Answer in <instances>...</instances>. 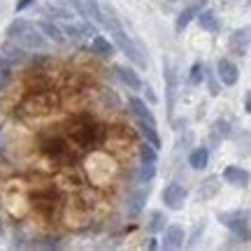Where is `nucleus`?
Returning <instances> with one entry per match:
<instances>
[{"instance_id":"bb28decb","label":"nucleus","mask_w":251,"mask_h":251,"mask_svg":"<svg viewBox=\"0 0 251 251\" xmlns=\"http://www.w3.org/2000/svg\"><path fill=\"white\" fill-rule=\"evenodd\" d=\"M205 79V63L202 61H196L191 65V75H188V81H191V86H200Z\"/></svg>"},{"instance_id":"20e7f679","label":"nucleus","mask_w":251,"mask_h":251,"mask_svg":"<svg viewBox=\"0 0 251 251\" xmlns=\"http://www.w3.org/2000/svg\"><path fill=\"white\" fill-rule=\"evenodd\" d=\"M30 202L35 207V212H40L47 219H54L61 209V196L56 186H45V188H37L30 193Z\"/></svg>"},{"instance_id":"6ab92c4d","label":"nucleus","mask_w":251,"mask_h":251,"mask_svg":"<svg viewBox=\"0 0 251 251\" xmlns=\"http://www.w3.org/2000/svg\"><path fill=\"white\" fill-rule=\"evenodd\" d=\"M198 24H200V28L202 30H207V33H219V19H216V14L212 12V9H200L196 14Z\"/></svg>"},{"instance_id":"c756f323","label":"nucleus","mask_w":251,"mask_h":251,"mask_svg":"<svg viewBox=\"0 0 251 251\" xmlns=\"http://www.w3.org/2000/svg\"><path fill=\"white\" fill-rule=\"evenodd\" d=\"M140 156H142L144 163H158V153H156V149L149 142L140 144Z\"/></svg>"},{"instance_id":"393cba45","label":"nucleus","mask_w":251,"mask_h":251,"mask_svg":"<svg viewBox=\"0 0 251 251\" xmlns=\"http://www.w3.org/2000/svg\"><path fill=\"white\" fill-rule=\"evenodd\" d=\"M84 9H86V17L93 19L96 24H100V26H102V19H105V9L100 7L98 0H86V2H84Z\"/></svg>"},{"instance_id":"473e14b6","label":"nucleus","mask_w":251,"mask_h":251,"mask_svg":"<svg viewBox=\"0 0 251 251\" xmlns=\"http://www.w3.org/2000/svg\"><path fill=\"white\" fill-rule=\"evenodd\" d=\"M205 184H207V191L202 188V191H200V196H202V198L214 196V193H216V186H219V184H216V177H209V179H207Z\"/></svg>"},{"instance_id":"6e6552de","label":"nucleus","mask_w":251,"mask_h":251,"mask_svg":"<svg viewBox=\"0 0 251 251\" xmlns=\"http://www.w3.org/2000/svg\"><path fill=\"white\" fill-rule=\"evenodd\" d=\"M163 79H165V107L172 117L175 112V100H177V72L170 63H163Z\"/></svg>"},{"instance_id":"f8f14e48","label":"nucleus","mask_w":251,"mask_h":251,"mask_svg":"<svg viewBox=\"0 0 251 251\" xmlns=\"http://www.w3.org/2000/svg\"><path fill=\"white\" fill-rule=\"evenodd\" d=\"M128 107H130V112H133V117L137 119V121H144V124L149 126H156V117H153V112L149 107H147V102L140 98H130L128 100Z\"/></svg>"},{"instance_id":"5701e85b","label":"nucleus","mask_w":251,"mask_h":251,"mask_svg":"<svg viewBox=\"0 0 251 251\" xmlns=\"http://www.w3.org/2000/svg\"><path fill=\"white\" fill-rule=\"evenodd\" d=\"M137 128H140V133L144 135V140L151 144L153 149H158L161 147V137H158V133H156V126H149V124H144V121H137Z\"/></svg>"},{"instance_id":"0eeeda50","label":"nucleus","mask_w":251,"mask_h":251,"mask_svg":"<svg viewBox=\"0 0 251 251\" xmlns=\"http://www.w3.org/2000/svg\"><path fill=\"white\" fill-rule=\"evenodd\" d=\"M56 105H58V100H56V96L51 91H35V93L28 96L24 109L28 114H49Z\"/></svg>"},{"instance_id":"ddd939ff","label":"nucleus","mask_w":251,"mask_h":251,"mask_svg":"<svg viewBox=\"0 0 251 251\" xmlns=\"http://www.w3.org/2000/svg\"><path fill=\"white\" fill-rule=\"evenodd\" d=\"M0 56H2V58H7L12 65L24 63L28 58V56H26V49H24V47H19L17 42H12V40H7L5 45H0Z\"/></svg>"},{"instance_id":"72a5a7b5","label":"nucleus","mask_w":251,"mask_h":251,"mask_svg":"<svg viewBox=\"0 0 251 251\" xmlns=\"http://www.w3.org/2000/svg\"><path fill=\"white\" fill-rule=\"evenodd\" d=\"M214 128H216V133H221V137H228V135H230V130H228V124H226V121H216Z\"/></svg>"},{"instance_id":"f03ea898","label":"nucleus","mask_w":251,"mask_h":251,"mask_svg":"<svg viewBox=\"0 0 251 251\" xmlns=\"http://www.w3.org/2000/svg\"><path fill=\"white\" fill-rule=\"evenodd\" d=\"M5 35L7 40L12 42H17L19 47H24V49H33V51H47L49 49V42H47V37L42 35V30L35 26V24H30L26 19H14L12 24L7 26L5 30Z\"/></svg>"},{"instance_id":"9b49d317","label":"nucleus","mask_w":251,"mask_h":251,"mask_svg":"<svg viewBox=\"0 0 251 251\" xmlns=\"http://www.w3.org/2000/svg\"><path fill=\"white\" fill-rule=\"evenodd\" d=\"M184 228L181 226H168L163 228V249H181L184 247Z\"/></svg>"},{"instance_id":"f704fd0d","label":"nucleus","mask_w":251,"mask_h":251,"mask_svg":"<svg viewBox=\"0 0 251 251\" xmlns=\"http://www.w3.org/2000/svg\"><path fill=\"white\" fill-rule=\"evenodd\" d=\"M35 0H17V5H14V12H24V9H28L30 5H33Z\"/></svg>"},{"instance_id":"423d86ee","label":"nucleus","mask_w":251,"mask_h":251,"mask_svg":"<svg viewBox=\"0 0 251 251\" xmlns=\"http://www.w3.org/2000/svg\"><path fill=\"white\" fill-rule=\"evenodd\" d=\"M219 221L230 228L242 242L249 240V212H240V209H233V212H221L219 214Z\"/></svg>"},{"instance_id":"7ed1b4c3","label":"nucleus","mask_w":251,"mask_h":251,"mask_svg":"<svg viewBox=\"0 0 251 251\" xmlns=\"http://www.w3.org/2000/svg\"><path fill=\"white\" fill-rule=\"evenodd\" d=\"M70 137L81 149H98L105 140V128L91 117H81L75 124H70Z\"/></svg>"},{"instance_id":"a878e982","label":"nucleus","mask_w":251,"mask_h":251,"mask_svg":"<svg viewBox=\"0 0 251 251\" xmlns=\"http://www.w3.org/2000/svg\"><path fill=\"white\" fill-rule=\"evenodd\" d=\"M45 14H47V17H51V19H58V21H75V19H77L70 12V9L58 7V5H47V7H45Z\"/></svg>"},{"instance_id":"412c9836","label":"nucleus","mask_w":251,"mask_h":251,"mask_svg":"<svg viewBox=\"0 0 251 251\" xmlns=\"http://www.w3.org/2000/svg\"><path fill=\"white\" fill-rule=\"evenodd\" d=\"M188 163H191L193 170H205L207 163H209V151H207V147H198L196 151H191Z\"/></svg>"},{"instance_id":"4be33fe9","label":"nucleus","mask_w":251,"mask_h":251,"mask_svg":"<svg viewBox=\"0 0 251 251\" xmlns=\"http://www.w3.org/2000/svg\"><path fill=\"white\" fill-rule=\"evenodd\" d=\"M63 35H65V40H72L75 45H81V40H84V33H81V28L77 21H65L63 24Z\"/></svg>"},{"instance_id":"e433bc0d","label":"nucleus","mask_w":251,"mask_h":251,"mask_svg":"<svg viewBox=\"0 0 251 251\" xmlns=\"http://www.w3.org/2000/svg\"><path fill=\"white\" fill-rule=\"evenodd\" d=\"M244 112H247V114L251 112V98L249 96H244Z\"/></svg>"},{"instance_id":"7c9ffc66","label":"nucleus","mask_w":251,"mask_h":251,"mask_svg":"<svg viewBox=\"0 0 251 251\" xmlns=\"http://www.w3.org/2000/svg\"><path fill=\"white\" fill-rule=\"evenodd\" d=\"M205 79H207V84H209V93H212V96H219L221 89H219V84H216V75L209 70L207 65H205Z\"/></svg>"},{"instance_id":"c85d7f7f","label":"nucleus","mask_w":251,"mask_h":251,"mask_svg":"<svg viewBox=\"0 0 251 251\" xmlns=\"http://www.w3.org/2000/svg\"><path fill=\"white\" fill-rule=\"evenodd\" d=\"M165 214L163 212H151V221H149V233H161L165 228Z\"/></svg>"},{"instance_id":"aec40b11","label":"nucleus","mask_w":251,"mask_h":251,"mask_svg":"<svg viewBox=\"0 0 251 251\" xmlns=\"http://www.w3.org/2000/svg\"><path fill=\"white\" fill-rule=\"evenodd\" d=\"M91 47L96 49V54L105 56V58H109V56L114 54V49H117V47L112 45V42H109L107 37L98 35V33H96V35H93V40H91Z\"/></svg>"},{"instance_id":"cd10ccee","label":"nucleus","mask_w":251,"mask_h":251,"mask_svg":"<svg viewBox=\"0 0 251 251\" xmlns=\"http://www.w3.org/2000/svg\"><path fill=\"white\" fill-rule=\"evenodd\" d=\"M153 177H156V163H144L142 161V168H140V175H137L140 184H151Z\"/></svg>"},{"instance_id":"dca6fc26","label":"nucleus","mask_w":251,"mask_h":251,"mask_svg":"<svg viewBox=\"0 0 251 251\" xmlns=\"http://www.w3.org/2000/svg\"><path fill=\"white\" fill-rule=\"evenodd\" d=\"M202 2H205V0H202ZM202 2H193V5H188L186 9H181L179 14H177V19H175V30H177V33H184V30H186V26L196 19L198 12L202 9Z\"/></svg>"},{"instance_id":"9d476101","label":"nucleus","mask_w":251,"mask_h":251,"mask_svg":"<svg viewBox=\"0 0 251 251\" xmlns=\"http://www.w3.org/2000/svg\"><path fill=\"white\" fill-rule=\"evenodd\" d=\"M216 75H219V79L224 81L226 86H235L237 84V79H240V68L235 65L230 58H219V63H216Z\"/></svg>"},{"instance_id":"1a4fd4ad","label":"nucleus","mask_w":251,"mask_h":251,"mask_svg":"<svg viewBox=\"0 0 251 251\" xmlns=\"http://www.w3.org/2000/svg\"><path fill=\"white\" fill-rule=\"evenodd\" d=\"M163 202H165L168 209H175V212L184 209V205H186V191H184V186L175 184V181L168 184L165 191H163Z\"/></svg>"},{"instance_id":"39448f33","label":"nucleus","mask_w":251,"mask_h":251,"mask_svg":"<svg viewBox=\"0 0 251 251\" xmlns=\"http://www.w3.org/2000/svg\"><path fill=\"white\" fill-rule=\"evenodd\" d=\"M40 149L45 153L49 161L54 163H61V165H70L75 161V153L70 151V147L65 140L61 137H56V135H49V137H42V142H40Z\"/></svg>"},{"instance_id":"c9c22d12","label":"nucleus","mask_w":251,"mask_h":251,"mask_svg":"<svg viewBox=\"0 0 251 251\" xmlns=\"http://www.w3.org/2000/svg\"><path fill=\"white\" fill-rule=\"evenodd\" d=\"M142 86H144V84H142ZM144 93H147V98H149V102H156V96H153V89H151V86H149V84L144 86Z\"/></svg>"},{"instance_id":"f3484780","label":"nucleus","mask_w":251,"mask_h":251,"mask_svg":"<svg viewBox=\"0 0 251 251\" xmlns=\"http://www.w3.org/2000/svg\"><path fill=\"white\" fill-rule=\"evenodd\" d=\"M249 49V28H242V30H235L230 35V51L233 54L244 56Z\"/></svg>"},{"instance_id":"4c0bfd02","label":"nucleus","mask_w":251,"mask_h":251,"mask_svg":"<svg viewBox=\"0 0 251 251\" xmlns=\"http://www.w3.org/2000/svg\"><path fill=\"white\" fill-rule=\"evenodd\" d=\"M156 247H158V242H156V240H149V242H147V249H156Z\"/></svg>"},{"instance_id":"a211bd4d","label":"nucleus","mask_w":251,"mask_h":251,"mask_svg":"<svg viewBox=\"0 0 251 251\" xmlns=\"http://www.w3.org/2000/svg\"><path fill=\"white\" fill-rule=\"evenodd\" d=\"M117 75L119 79L124 81L126 86L130 91H140L142 89V79L137 77V72L133 70V68H126V65H117Z\"/></svg>"},{"instance_id":"2f4dec72","label":"nucleus","mask_w":251,"mask_h":251,"mask_svg":"<svg viewBox=\"0 0 251 251\" xmlns=\"http://www.w3.org/2000/svg\"><path fill=\"white\" fill-rule=\"evenodd\" d=\"M12 68H14V65H12L7 58L0 56V79H7L9 75H12Z\"/></svg>"},{"instance_id":"f257e3e1","label":"nucleus","mask_w":251,"mask_h":251,"mask_svg":"<svg viewBox=\"0 0 251 251\" xmlns=\"http://www.w3.org/2000/svg\"><path fill=\"white\" fill-rule=\"evenodd\" d=\"M105 12H107V17L102 19V26L109 30V35H112V40H114V47H119V49H121V54H126L130 61L135 63V65H137V68H142L144 70V68L149 65V61H147L144 49L140 47V42L128 35V30H126L124 24L119 21V17L114 14V9L105 7Z\"/></svg>"},{"instance_id":"b1692460","label":"nucleus","mask_w":251,"mask_h":251,"mask_svg":"<svg viewBox=\"0 0 251 251\" xmlns=\"http://www.w3.org/2000/svg\"><path fill=\"white\" fill-rule=\"evenodd\" d=\"M149 191H151V186L147 184V186L140 188V191H137V193L133 196V200H130V209H128V212H130V216H137V214H140V209L144 207V200L149 198Z\"/></svg>"},{"instance_id":"4468645a","label":"nucleus","mask_w":251,"mask_h":251,"mask_svg":"<svg viewBox=\"0 0 251 251\" xmlns=\"http://www.w3.org/2000/svg\"><path fill=\"white\" fill-rule=\"evenodd\" d=\"M224 179L233 186H240V188H247L249 186V172L240 168V165H228L224 170Z\"/></svg>"},{"instance_id":"2eb2a0df","label":"nucleus","mask_w":251,"mask_h":251,"mask_svg":"<svg viewBox=\"0 0 251 251\" xmlns=\"http://www.w3.org/2000/svg\"><path fill=\"white\" fill-rule=\"evenodd\" d=\"M40 30H42V35L47 37V40H54L56 45H65L68 40H65V35H63V30L58 24H54V21H49V19H42V21H37L35 24Z\"/></svg>"}]
</instances>
